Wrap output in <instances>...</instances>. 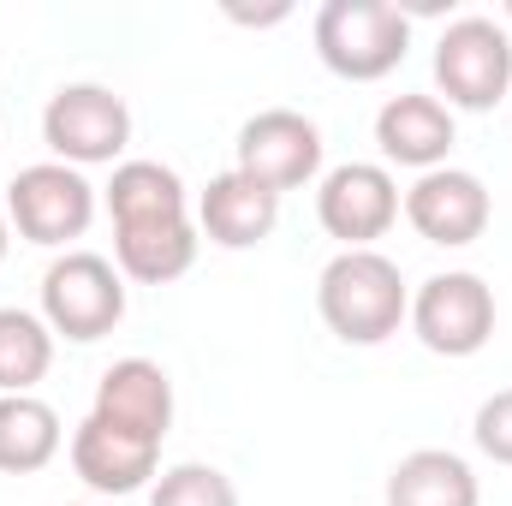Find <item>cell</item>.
Here are the masks:
<instances>
[{
	"label": "cell",
	"instance_id": "ba28073f",
	"mask_svg": "<svg viewBox=\"0 0 512 506\" xmlns=\"http://www.w3.org/2000/svg\"><path fill=\"white\" fill-rule=\"evenodd\" d=\"M316 221L346 251H376V239H387L393 221H399V185H393V173H387L382 161H340L334 173H322Z\"/></svg>",
	"mask_w": 512,
	"mask_h": 506
},
{
	"label": "cell",
	"instance_id": "8992f818",
	"mask_svg": "<svg viewBox=\"0 0 512 506\" xmlns=\"http://www.w3.org/2000/svg\"><path fill=\"white\" fill-rule=\"evenodd\" d=\"M6 221L18 227L24 245H42V251L72 245L96 221V185L66 161H36L6 185Z\"/></svg>",
	"mask_w": 512,
	"mask_h": 506
},
{
	"label": "cell",
	"instance_id": "5bb4252c",
	"mask_svg": "<svg viewBox=\"0 0 512 506\" xmlns=\"http://www.w3.org/2000/svg\"><path fill=\"white\" fill-rule=\"evenodd\" d=\"M376 143L393 167H417V173H435L447 167V149H453V108L441 96H393L376 114Z\"/></svg>",
	"mask_w": 512,
	"mask_h": 506
},
{
	"label": "cell",
	"instance_id": "7402d4cb",
	"mask_svg": "<svg viewBox=\"0 0 512 506\" xmlns=\"http://www.w3.org/2000/svg\"><path fill=\"white\" fill-rule=\"evenodd\" d=\"M12 221H6V209H0V262H6V245H12V233H6Z\"/></svg>",
	"mask_w": 512,
	"mask_h": 506
},
{
	"label": "cell",
	"instance_id": "6da1fadb",
	"mask_svg": "<svg viewBox=\"0 0 512 506\" xmlns=\"http://www.w3.org/2000/svg\"><path fill=\"white\" fill-rule=\"evenodd\" d=\"M316 310L328 322L334 340L346 346H382L399 334V322L411 316V292L399 262L382 251H340L322 280H316Z\"/></svg>",
	"mask_w": 512,
	"mask_h": 506
},
{
	"label": "cell",
	"instance_id": "4fadbf2b",
	"mask_svg": "<svg viewBox=\"0 0 512 506\" xmlns=\"http://www.w3.org/2000/svg\"><path fill=\"white\" fill-rule=\"evenodd\" d=\"M280 227V197L262 191L256 179H245L239 167L233 173H215L197 197V233L221 251H251L268 233Z\"/></svg>",
	"mask_w": 512,
	"mask_h": 506
},
{
	"label": "cell",
	"instance_id": "3957f363",
	"mask_svg": "<svg viewBox=\"0 0 512 506\" xmlns=\"http://www.w3.org/2000/svg\"><path fill=\"white\" fill-rule=\"evenodd\" d=\"M435 84L447 108H465V114L501 108L512 96V30L483 12L453 18L435 42Z\"/></svg>",
	"mask_w": 512,
	"mask_h": 506
},
{
	"label": "cell",
	"instance_id": "52a82bcc",
	"mask_svg": "<svg viewBox=\"0 0 512 506\" xmlns=\"http://www.w3.org/2000/svg\"><path fill=\"white\" fill-rule=\"evenodd\" d=\"M42 143L54 149V161L66 167H102L120 161L131 143V108L126 96H114L108 84H66L48 96L42 108Z\"/></svg>",
	"mask_w": 512,
	"mask_h": 506
},
{
	"label": "cell",
	"instance_id": "603a6c76",
	"mask_svg": "<svg viewBox=\"0 0 512 506\" xmlns=\"http://www.w3.org/2000/svg\"><path fill=\"white\" fill-rule=\"evenodd\" d=\"M507 24H512V0H507Z\"/></svg>",
	"mask_w": 512,
	"mask_h": 506
},
{
	"label": "cell",
	"instance_id": "e0dca14e",
	"mask_svg": "<svg viewBox=\"0 0 512 506\" xmlns=\"http://www.w3.org/2000/svg\"><path fill=\"white\" fill-rule=\"evenodd\" d=\"M66 429L60 411L36 393H0V471L6 477H36L60 459Z\"/></svg>",
	"mask_w": 512,
	"mask_h": 506
},
{
	"label": "cell",
	"instance_id": "7a4b0ae2",
	"mask_svg": "<svg viewBox=\"0 0 512 506\" xmlns=\"http://www.w3.org/2000/svg\"><path fill=\"white\" fill-rule=\"evenodd\" d=\"M411 48V18L393 0H328L316 12V54L346 84H382Z\"/></svg>",
	"mask_w": 512,
	"mask_h": 506
},
{
	"label": "cell",
	"instance_id": "30bf717a",
	"mask_svg": "<svg viewBox=\"0 0 512 506\" xmlns=\"http://www.w3.org/2000/svg\"><path fill=\"white\" fill-rule=\"evenodd\" d=\"M239 173L256 179L262 191H274V197L310 185L322 173V131H316V120H304L292 108H268V114L245 120V131H239Z\"/></svg>",
	"mask_w": 512,
	"mask_h": 506
},
{
	"label": "cell",
	"instance_id": "44dd1931",
	"mask_svg": "<svg viewBox=\"0 0 512 506\" xmlns=\"http://www.w3.org/2000/svg\"><path fill=\"white\" fill-rule=\"evenodd\" d=\"M471 435H477V447H483L495 465H512V387L489 393V399L477 405V423H471Z\"/></svg>",
	"mask_w": 512,
	"mask_h": 506
},
{
	"label": "cell",
	"instance_id": "9a60e30c",
	"mask_svg": "<svg viewBox=\"0 0 512 506\" xmlns=\"http://www.w3.org/2000/svg\"><path fill=\"white\" fill-rule=\"evenodd\" d=\"M197 221H155V227H114V268L137 286H173L197 262Z\"/></svg>",
	"mask_w": 512,
	"mask_h": 506
},
{
	"label": "cell",
	"instance_id": "ac0fdd59",
	"mask_svg": "<svg viewBox=\"0 0 512 506\" xmlns=\"http://www.w3.org/2000/svg\"><path fill=\"white\" fill-rule=\"evenodd\" d=\"M477 471L447 447H417L393 465L387 506H477Z\"/></svg>",
	"mask_w": 512,
	"mask_h": 506
},
{
	"label": "cell",
	"instance_id": "9c48e42d",
	"mask_svg": "<svg viewBox=\"0 0 512 506\" xmlns=\"http://www.w3.org/2000/svg\"><path fill=\"white\" fill-rule=\"evenodd\" d=\"M405 221L417 227V239L441 245V251H465L489 233V185L465 167H435V173H417V185L399 197Z\"/></svg>",
	"mask_w": 512,
	"mask_h": 506
},
{
	"label": "cell",
	"instance_id": "2e32d148",
	"mask_svg": "<svg viewBox=\"0 0 512 506\" xmlns=\"http://www.w3.org/2000/svg\"><path fill=\"white\" fill-rule=\"evenodd\" d=\"M102 203H108L114 227H155V221H185L191 215L185 179L161 161H120Z\"/></svg>",
	"mask_w": 512,
	"mask_h": 506
},
{
	"label": "cell",
	"instance_id": "8fae6325",
	"mask_svg": "<svg viewBox=\"0 0 512 506\" xmlns=\"http://www.w3.org/2000/svg\"><path fill=\"white\" fill-rule=\"evenodd\" d=\"M90 417H102V423H114V429L143 435V441L161 447L167 429H173V381H167L161 364H149V358H120V364H108L102 381H96Z\"/></svg>",
	"mask_w": 512,
	"mask_h": 506
},
{
	"label": "cell",
	"instance_id": "5b68a950",
	"mask_svg": "<svg viewBox=\"0 0 512 506\" xmlns=\"http://www.w3.org/2000/svg\"><path fill=\"white\" fill-rule=\"evenodd\" d=\"M405 322L435 358H477L495 340V292H489L483 274L447 268V274H429L411 292V316Z\"/></svg>",
	"mask_w": 512,
	"mask_h": 506
},
{
	"label": "cell",
	"instance_id": "277c9868",
	"mask_svg": "<svg viewBox=\"0 0 512 506\" xmlns=\"http://www.w3.org/2000/svg\"><path fill=\"white\" fill-rule=\"evenodd\" d=\"M42 322L78 346L126 322V274L96 251H66L42 274Z\"/></svg>",
	"mask_w": 512,
	"mask_h": 506
},
{
	"label": "cell",
	"instance_id": "7c38bea8",
	"mask_svg": "<svg viewBox=\"0 0 512 506\" xmlns=\"http://www.w3.org/2000/svg\"><path fill=\"white\" fill-rule=\"evenodd\" d=\"M72 471L96 495H137L143 483H155L161 447L143 441V435L114 429V423H102V417H84L72 429Z\"/></svg>",
	"mask_w": 512,
	"mask_h": 506
},
{
	"label": "cell",
	"instance_id": "d6986e66",
	"mask_svg": "<svg viewBox=\"0 0 512 506\" xmlns=\"http://www.w3.org/2000/svg\"><path fill=\"white\" fill-rule=\"evenodd\" d=\"M54 364V328L18 304L0 310V393H30Z\"/></svg>",
	"mask_w": 512,
	"mask_h": 506
},
{
	"label": "cell",
	"instance_id": "ffe728a7",
	"mask_svg": "<svg viewBox=\"0 0 512 506\" xmlns=\"http://www.w3.org/2000/svg\"><path fill=\"white\" fill-rule=\"evenodd\" d=\"M149 506H239V489H233V477L227 471H215V465H173V471H161L155 477V489H149Z\"/></svg>",
	"mask_w": 512,
	"mask_h": 506
}]
</instances>
